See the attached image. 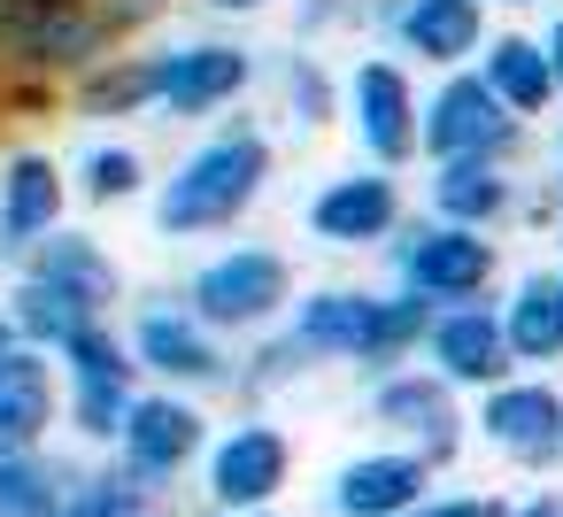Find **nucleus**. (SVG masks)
<instances>
[{
	"mask_svg": "<svg viewBox=\"0 0 563 517\" xmlns=\"http://www.w3.org/2000/svg\"><path fill=\"white\" fill-rule=\"evenodd\" d=\"M271 178H278V132H271L263 117L232 109V117H217V124L155 178V194H147L155 232H163V240L232 232V224H247V209L271 194Z\"/></svg>",
	"mask_w": 563,
	"mask_h": 517,
	"instance_id": "f257e3e1",
	"label": "nucleus"
},
{
	"mask_svg": "<svg viewBox=\"0 0 563 517\" xmlns=\"http://www.w3.org/2000/svg\"><path fill=\"white\" fill-rule=\"evenodd\" d=\"M417 124H424L417 63H401L394 47L363 40V47L340 63V132L355 140V163L409 170V163H417Z\"/></svg>",
	"mask_w": 563,
	"mask_h": 517,
	"instance_id": "f03ea898",
	"label": "nucleus"
},
{
	"mask_svg": "<svg viewBox=\"0 0 563 517\" xmlns=\"http://www.w3.org/2000/svg\"><path fill=\"white\" fill-rule=\"evenodd\" d=\"M294 294H301V271H294L286 248H271V240H232V248H217V255L186 278L178 301H186L209 332H224V340H255V332L286 324Z\"/></svg>",
	"mask_w": 563,
	"mask_h": 517,
	"instance_id": "7ed1b4c3",
	"label": "nucleus"
},
{
	"mask_svg": "<svg viewBox=\"0 0 563 517\" xmlns=\"http://www.w3.org/2000/svg\"><path fill=\"white\" fill-rule=\"evenodd\" d=\"M386 278L424 294L432 309H455V301H494L501 286V232H471V224H448V217H409L394 240H386Z\"/></svg>",
	"mask_w": 563,
	"mask_h": 517,
	"instance_id": "20e7f679",
	"label": "nucleus"
},
{
	"mask_svg": "<svg viewBox=\"0 0 563 517\" xmlns=\"http://www.w3.org/2000/svg\"><path fill=\"white\" fill-rule=\"evenodd\" d=\"M540 140V124H525L486 78L471 70H440L424 86V124H417V163H463V155H494V163H525Z\"/></svg>",
	"mask_w": 563,
	"mask_h": 517,
	"instance_id": "39448f33",
	"label": "nucleus"
},
{
	"mask_svg": "<svg viewBox=\"0 0 563 517\" xmlns=\"http://www.w3.org/2000/svg\"><path fill=\"white\" fill-rule=\"evenodd\" d=\"M263 86V47L201 32V40H163L155 47V124H217L247 109Z\"/></svg>",
	"mask_w": 563,
	"mask_h": 517,
	"instance_id": "423d86ee",
	"label": "nucleus"
},
{
	"mask_svg": "<svg viewBox=\"0 0 563 517\" xmlns=\"http://www.w3.org/2000/svg\"><path fill=\"white\" fill-rule=\"evenodd\" d=\"M409 186L401 170H378V163H347L332 178H317V194L301 201V224L317 248L332 255H386V240L409 224Z\"/></svg>",
	"mask_w": 563,
	"mask_h": 517,
	"instance_id": "0eeeda50",
	"label": "nucleus"
},
{
	"mask_svg": "<svg viewBox=\"0 0 563 517\" xmlns=\"http://www.w3.org/2000/svg\"><path fill=\"white\" fill-rule=\"evenodd\" d=\"M363 32L378 47H394L401 63H417L424 78L440 70H471L494 40V0H371Z\"/></svg>",
	"mask_w": 563,
	"mask_h": 517,
	"instance_id": "6e6552de",
	"label": "nucleus"
},
{
	"mask_svg": "<svg viewBox=\"0 0 563 517\" xmlns=\"http://www.w3.org/2000/svg\"><path fill=\"white\" fill-rule=\"evenodd\" d=\"M363 402H371V425L401 448H417L432 471H455L463 440H471V409L463 394L432 371V363H401V371H378L363 378Z\"/></svg>",
	"mask_w": 563,
	"mask_h": 517,
	"instance_id": "1a4fd4ad",
	"label": "nucleus"
},
{
	"mask_svg": "<svg viewBox=\"0 0 563 517\" xmlns=\"http://www.w3.org/2000/svg\"><path fill=\"white\" fill-rule=\"evenodd\" d=\"M124 340H132V355H140V371H147L155 386H178V394H232V378H240L232 340L209 332L186 301H147V309H132Z\"/></svg>",
	"mask_w": 563,
	"mask_h": 517,
	"instance_id": "9d476101",
	"label": "nucleus"
},
{
	"mask_svg": "<svg viewBox=\"0 0 563 517\" xmlns=\"http://www.w3.org/2000/svg\"><path fill=\"white\" fill-rule=\"evenodd\" d=\"M63 394H70V425L86 432V440H101V448H117V432H124V417H132V402H140V355H132V340L101 317V324H86V332H70L63 348Z\"/></svg>",
	"mask_w": 563,
	"mask_h": 517,
	"instance_id": "9b49d317",
	"label": "nucleus"
},
{
	"mask_svg": "<svg viewBox=\"0 0 563 517\" xmlns=\"http://www.w3.org/2000/svg\"><path fill=\"white\" fill-rule=\"evenodd\" d=\"M471 440L517 471L563 463V386L548 371H509L501 386L471 394Z\"/></svg>",
	"mask_w": 563,
	"mask_h": 517,
	"instance_id": "f8f14e48",
	"label": "nucleus"
},
{
	"mask_svg": "<svg viewBox=\"0 0 563 517\" xmlns=\"http://www.w3.org/2000/svg\"><path fill=\"white\" fill-rule=\"evenodd\" d=\"M201 486H209L217 517H224V509H271V502L294 486V440H286V425L263 417V409L232 417V425L209 440V455H201Z\"/></svg>",
	"mask_w": 563,
	"mask_h": 517,
	"instance_id": "ddd939ff",
	"label": "nucleus"
},
{
	"mask_svg": "<svg viewBox=\"0 0 563 517\" xmlns=\"http://www.w3.org/2000/svg\"><path fill=\"white\" fill-rule=\"evenodd\" d=\"M209 417H201V394H178V386H140V402H132V417H124V432H117V463L124 471H140V479H155V486H170V479H186L201 455H209Z\"/></svg>",
	"mask_w": 563,
	"mask_h": 517,
	"instance_id": "4468645a",
	"label": "nucleus"
},
{
	"mask_svg": "<svg viewBox=\"0 0 563 517\" xmlns=\"http://www.w3.org/2000/svg\"><path fill=\"white\" fill-rule=\"evenodd\" d=\"M417 363H432L455 394H486L517 371V348L501 332V301H455V309H432V332L417 348Z\"/></svg>",
	"mask_w": 563,
	"mask_h": 517,
	"instance_id": "2eb2a0df",
	"label": "nucleus"
},
{
	"mask_svg": "<svg viewBox=\"0 0 563 517\" xmlns=\"http://www.w3.org/2000/svg\"><path fill=\"white\" fill-rule=\"evenodd\" d=\"M525 163H494V155H463V163H424V217L471 224V232H509L525 217Z\"/></svg>",
	"mask_w": 563,
	"mask_h": 517,
	"instance_id": "dca6fc26",
	"label": "nucleus"
},
{
	"mask_svg": "<svg viewBox=\"0 0 563 517\" xmlns=\"http://www.w3.org/2000/svg\"><path fill=\"white\" fill-rule=\"evenodd\" d=\"M432 479H440V471H432L417 448L386 440V448L347 455V463L324 479V509H332V517H401V509H417V502L432 494Z\"/></svg>",
	"mask_w": 563,
	"mask_h": 517,
	"instance_id": "f3484780",
	"label": "nucleus"
},
{
	"mask_svg": "<svg viewBox=\"0 0 563 517\" xmlns=\"http://www.w3.org/2000/svg\"><path fill=\"white\" fill-rule=\"evenodd\" d=\"M63 201H70V178L47 147L0 155V255L24 263L47 232H63Z\"/></svg>",
	"mask_w": 563,
	"mask_h": 517,
	"instance_id": "a211bd4d",
	"label": "nucleus"
},
{
	"mask_svg": "<svg viewBox=\"0 0 563 517\" xmlns=\"http://www.w3.org/2000/svg\"><path fill=\"white\" fill-rule=\"evenodd\" d=\"M371 317H378V286H309V294H294V309H286V332L309 348V363L324 371V363H363V348H371Z\"/></svg>",
	"mask_w": 563,
	"mask_h": 517,
	"instance_id": "6ab92c4d",
	"label": "nucleus"
},
{
	"mask_svg": "<svg viewBox=\"0 0 563 517\" xmlns=\"http://www.w3.org/2000/svg\"><path fill=\"white\" fill-rule=\"evenodd\" d=\"M478 78H486V86H494L525 124H540V117H555V109H563L555 63H548L540 32H525V24H494V40H486V55H478Z\"/></svg>",
	"mask_w": 563,
	"mask_h": 517,
	"instance_id": "aec40b11",
	"label": "nucleus"
},
{
	"mask_svg": "<svg viewBox=\"0 0 563 517\" xmlns=\"http://www.w3.org/2000/svg\"><path fill=\"white\" fill-rule=\"evenodd\" d=\"M501 332L517 348V371L563 363V271L555 263H532L501 286Z\"/></svg>",
	"mask_w": 563,
	"mask_h": 517,
	"instance_id": "412c9836",
	"label": "nucleus"
},
{
	"mask_svg": "<svg viewBox=\"0 0 563 517\" xmlns=\"http://www.w3.org/2000/svg\"><path fill=\"white\" fill-rule=\"evenodd\" d=\"M24 271L32 278H47V286H63V294H78L93 317H109L117 301H124V271H117V255L93 240V232H47L32 255H24Z\"/></svg>",
	"mask_w": 563,
	"mask_h": 517,
	"instance_id": "4be33fe9",
	"label": "nucleus"
},
{
	"mask_svg": "<svg viewBox=\"0 0 563 517\" xmlns=\"http://www.w3.org/2000/svg\"><path fill=\"white\" fill-rule=\"evenodd\" d=\"M55 402H63L55 355L16 340L9 355H0V448H40L47 425H55Z\"/></svg>",
	"mask_w": 563,
	"mask_h": 517,
	"instance_id": "5701e85b",
	"label": "nucleus"
},
{
	"mask_svg": "<svg viewBox=\"0 0 563 517\" xmlns=\"http://www.w3.org/2000/svg\"><path fill=\"white\" fill-rule=\"evenodd\" d=\"M263 78L278 86V117H286V132L317 140V132L340 124V70H332L317 47H271V55H263Z\"/></svg>",
	"mask_w": 563,
	"mask_h": 517,
	"instance_id": "b1692460",
	"label": "nucleus"
},
{
	"mask_svg": "<svg viewBox=\"0 0 563 517\" xmlns=\"http://www.w3.org/2000/svg\"><path fill=\"white\" fill-rule=\"evenodd\" d=\"M78 117L109 124V117H155V47H117L101 55L86 78H70Z\"/></svg>",
	"mask_w": 563,
	"mask_h": 517,
	"instance_id": "393cba45",
	"label": "nucleus"
},
{
	"mask_svg": "<svg viewBox=\"0 0 563 517\" xmlns=\"http://www.w3.org/2000/svg\"><path fill=\"white\" fill-rule=\"evenodd\" d=\"M70 486L78 479L47 463L40 448H0V517H63Z\"/></svg>",
	"mask_w": 563,
	"mask_h": 517,
	"instance_id": "a878e982",
	"label": "nucleus"
},
{
	"mask_svg": "<svg viewBox=\"0 0 563 517\" xmlns=\"http://www.w3.org/2000/svg\"><path fill=\"white\" fill-rule=\"evenodd\" d=\"M9 324H16L32 348H47V355H55L70 332H86V324H101V317H93L78 294H63V286H47V278H32V271H24V278H16V294H9Z\"/></svg>",
	"mask_w": 563,
	"mask_h": 517,
	"instance_id": "bb28decb",
	"label": "nucleus"
},
{
	"mask_svg": "<svg viewBox=\"0 0 563 517\" xmlns=\"http://www.w3.org/2000/svg\"><path fill=\"white\" fill-rule=\"evenodd\" d=\"M317 363H309V348L286 332V324H271V332H255L247 340V355H240V378H232V394L240 402H271V394H286V386H301Z\"/></svg>",
	"mask_w": 563,
	"mask_h": 517,
	"instance_id": "cd10ccee",
	"label": "nucleus"
},
{
	"mask_svg": "<svg viewBox=\"0 0 563 517\" xmlns=\"http://www.w3.org/2000/svg\"><path fill=\"white\" fill-rule=\"evenodd\" d=\"M70 186H78L93 209H117V201H140V194H155V178H147V155H140L132 140H101V147H86Z\"/></svg>",
	"mask_w": 563,
	"mask_h": 517,
	"instance_id": "c85d7f7f",
	"label": "nucleus"
},
{
	"mask_svg": "<svg viewBox=\"0 0 563 517\" xmlns=\"http://www.w3.org/2000/svg\"><path fill=\"white\" fill-rule=\"evenodd\" d=\"M401 517H501V502H494V494H424V502L401 509Z\"/></svg>",
	"mask_w": 563,
	"mask_h": 517,
	"instance_id": "c756f323",
	"label": "nucleus"
},
{
	"mask_svg": "<svg viewBox=\"0 0 563 517\" xmlns=\"http://www.w3.org/2000/svg\"><path fill=\"white\" fill-rule=\"evenodd\" d=\"M109 16H117V32L132 40V32H147L155 16H170V0H109Z\"/></svg>",
	"mask_w": 563,
	"mask_h": 517,
	"instance_id": "7c9ffc66",
	"label": "nucleus"
},
{
	"mask_svg": "<svg viewBox=\"0 0 563 517\" xmlns=\"http://www.w3.org/2000/svg\"><path fill=\"white\" fill-rule=\"evenodd\" d=\"M501 517H563V494H555V486H540V494H517V502H501Z\"/></svg>",
	"mask_w": 563,
	"mask_h": 517,
	"instance_id": "2f4dec72",
	"label": "nucleus"
},
{
	"mask_svg": "<svg viewBox=\"0 0 563 517\" xmlns=\"http://www.w3.org/2000/svg\"><path fill=\"white\" fill-rule=\"evenodd\" d=\"M209 16H224V24H247V16H271L278 0H201Z\"/></svg>",
	"mask_w": 563,
	"mask_h": 517,
	"instance_id": "473e14b6",
	"label": "nucleus"
},
{
	"mask_svg": "<svg viewBox=\"0 0 563 517\" xmlns=\"http://www.w3.org/2000/svg\"><path fill=\"white\" fill-rule=\"evenodd\" d=\"M540 47H548V63H555V86H563V0L548 9V24H540Z\"/></svg>",
	"mask_w": 563,
	"mask_h": 517,
	"instance_id": "72a5a7b5",
	"label": "nucleus"
},
{
	"mask_svg": "<svg viewBox=\"0 0 563 517\" xmlns=\"http://www.w3.org/2000/svg\"><path fill=\"white\" fill-rule=\"evenodd\" d=\"M548 186H555V201H563V109H555V132H548Z\"/></svg>",
	"mask_w": 563,
	"mask_h": 517,
	"instance_id": "f704fd0d",
	"label": "nucleus"
},
{
	"mask_svg": "<svg viewBox=\"0 0 563 517\" xmlns=\"http://www.w3.org/2000/svg\"><path fill=\"white\" fill-rule=\"evenodd\" d=\"M494 9H509V16H532V9H555V0H494Z\"/></svg>",
	"mask_w": 563,
	"mask_h": 517,
	"instance_id": "c9c22d12",
	"label": "nucleus"
},
{
	"mask_svg": "<svg viewBox=\"0 0 563 517\" xmlns=\"http://www.w3.org/2000/svg\"><path fill=\"white\" fill-rule=\"evenodd\" d=\"M224 517H286V509H278V502H271V509H224Z\"/></svg>",
	"mask_w": 563,
	"mask_h": 517,
	"instance_id": "e433bc0d",
	"label": "nucleus"
},
{
	"mask_svg": "<svg viewBox=\"0 0 563 517\" xmlns=\"http://www.w3.org/2000/svg\"><path fill=\"white\" fill-rule=\"evenodd\" d=\"M555 255H563V217H555Z\"/></svg>",
	"mask_w": 563,
	"mask_h": 517,
	"instance_id": "4c0bfd02",
	"label": "nucleus"
},
{
	"mask_svg": "<svg viewBox=\"0 0 563 517\" xmlns=\"http://www.w3.org/2000/svg\"><path fill=\"white\" fill-rule=\"evenodd\" d=\"M355 9H371V0H355Z\"/></svg>",
	"mask_w": 563,
	"mask_h": 517,
	"instance_id": "58836bf2",
	"label": "nucleus"
},
{
	"mask_svg": "<svg viewBox=\"0 0 563 517\" xmlns=\"http://www.w3.org/2000/svg\"><path fill=\"white\" fill-rule=\"evenodd\" d=\"M555 271H563V255H555Z\"/></svg>",
	"mask_w": 563,
	"mask_h": 517,
	"instance_id": "ea45409f",
	"label": "nucleus"
}]
</instances>
